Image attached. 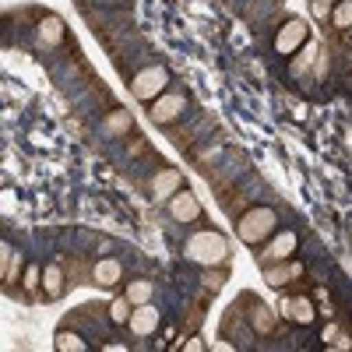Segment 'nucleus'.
<instances>
[{
	"mask_svg": "<svg viewBox=\"0 0 352 352\" xmlns=\"http://www.w3.org/2000/svg\"><path fill=\"white\" fill-rule=\"evenodd\" d=\"M184 254L194 264H201V268H219V264H226V257H229V240L215 229H197L194 236H187Z\"/></svg>",
	"mask_w": 352,
	"mask_h": 352,
	"instance_id": "f257e3e1",
	"label": "nucleus"
},
{
	"mask_svg": "<svg viewBox=\"0 0 352 352\" xmlns=\"http://www.w3.org/2000/svg\"><path fill=\"white\" fill-rule=\"evenodd\" d=\"M275 226H278V215H275L272 208H250V212L240 215L236 232H240V240H243V243L257 247V243H264V240L272 236Z\"/></svg>",
	"mask_w": 352,
	"mask_h": 352,
	"instance_id": "f03ea898",
	"label": "nucleus"
},
{
	"mask_svg": "<svg viewBox=\"0 0 352 352\" xmlns=\"http://www.w3.org/2000/svg\"><path fill=\"white\" fill-rule=\"evenodd\" d=\"M169 85V71L166 67H144L134 81H131V92L138 102H155Z\"/></svg>",
	"mask_w": 352,
	"mask_h": 352,
	"instance_id": "7ed1b4c3",
	"label": "nucleus"
},
{
	"mask_svg": "<svg viewBox=\"0 0 352 352\" xmlns=\"http://www.w3.org/2000/svg\"><path fill=\"white\" fill-rule=\"evenodd\" d=\"M307 39H310V28H307V21L292 18V21H285V25L278 28V36H275V50L289 56V53L303 50V46H307Z\"/></svg>",
	"mask_w": 352,
	"mask_h": 352,
	"instance_id": "20e7f679",
	"label": "nucleus"
},
{
	"mask_svg": "<svg viewBox=\"0 0 352 352\" xmlns=\"http://www.w3.org/2000/svg\"><path fill=\"white\" fill-rule=\"evenodd\" d=\"M152 109H148V116L159 124V127H166V124H173L176 116H184V109H187V99L180 96V92H162L155 102H148Z\"/></svg>",
	"mask_w": 352,
	"mask_h": 352,
	"instance_id": "39448f33",
	"label": "nucleus"
},
{
	"mask_svg": "<svg viewBox=\"0 0 352 352\" xmlns=\"http://www.w3.org/2000/svg\"><path fill=\"white\" fill-rule=\"evenodd\" d=\"M296 247H300L296 232L282 229V232H275V236L268 240V247L261 250V264H278V261H289L292 254H296Z\"/></svg>",
	"mask_w": 352,
	"mask_h": 352,
	"instance_id": "423d86ee",
	"label": "nucleus"
},
{
	"mask_svg": "<svg viewBox=\"0 0 352 352\" xmlns=\"http://www.w3.org/2000/svg\"><path fill=\"white\" fill-rule=\"evenodd\" d=\"M169 215L176 219V222H184V226H190V222H197L201 219V201L194 197V190H176L173 197H169Z\"/></svg>",
	"mask_w": 352,
	"mask_h": 352,
	"instance_id": "0eeeda50",
	"label": "nucleus"
},
{
	"mask_svg": "<svg viewBox=\"0 0 352 352\" xmlns=\"http://www.w3.org/2000/svg\"><path fill=\"white\" fill-rule=\"evenodd\" d=\"M127 328H131L134 338H148V335H155V328H159V310H155L152 303L134 307V314H131V320H127Z\"/></svg>",
	"mask_w": 352,
	"mask_h": 352,
	"instance_id": "6e6552de",
	"label": "nucleus"
},
{
	"mask_svg": "<svg viewBox=\"0 0 352 352\" xmlns=\"http://www.w3.org/2000/svg\"><path fill=\"white\" fill-rule=\"evenodd\" d=\"M278 310H282L285 320H292V324H310V320L317 317V310H314V303L307 296H282Z\"/></svg>",
	"mask_w": 352,
	"mask_h": 352,
	"instance_id": "1a4fd4ad",
	"label": "nucleus"
},
{
	"mask_svg": "<svg viewBox=\"0 0 352 352\" xmlns=\"http://www.w3.org/2000/svg\"><path fill=\"white\" fill-rule=\"evenodd\" d=\"M303 275V264L300 261H278V264H264V278H268V285H275V289H282V285H289V282H296Z\"/></svg>",
	"mask_w": 352,
	"mask_h": 352,
	"instance_id": "9d476101",
	"label": "nucleus"
},
{
	"mask_svg": "<svg viewBox=\"0 0 352 352\" xmlns=\"http://www.w3.org/2000/svg\"><path fill=\"white\" fill-rule=\"evenodd\" d=\"M120 275H124V268H120L116 257H102V261L92 264V282L102 285V289H113L116 282H120Z\"/></svg>",
	"mask_w": 352,
	"mask_h": 352,
	"instance_id": "9b49d317",
	"label": "nucleus"
},
{
	"mask_svg": "<svg viewBox=\"0 0 352 352\" xmlns=\"http://www.w3.org/2000/svg\"><path fill=\"white\" fill-rule=\"evenodd\" d=\"M39 46L43 50H53V46H60V39H64V21L56 18V14H46L43 21H39Z\"/></svg>",
	"mask_w": 352,
	"mask_h": 352,
	"instance_id": "f8f14e48",
	"label": "nucleus"
},
{
	"mask_svg": "<svg viewBox=\"0 0 352 352\" xmlns=\"http://www.w3.org/2000/svg\"><path fill=\"white\" fill-rule=\"evenodd\" d=\"M64 289H67L64 268H60V264H46V268H43V292H46V300H60Z\"/></svg>",
	"mask_w": 352,
	"mask_h": 352,
	"instance_id": "ddd939ff",
	"label": "nucleus"
},
{
	"mask_svg": "<svg viewBox=\"0 0 352 352\" xmlns=\"http://www.w3.org/2000/svg\"><path fill=\"white\" fill-rule=\"evenodd\" d=\"M180 173L176 169H162V173H155V180H152V194H155V201H169L176 190H180Z\"/></svg>",
	"mask_w": 352,
	"mask_h": 352,
	"instance_id": "4468645a",
	"label": "nucleus"
},
{
	"mask_svg": "<svg viewBox=\"0 0 352 352\" xmlns=\"http://www.w3.org/2000/svg\"><path fill=\"white\" fill-rule=\"evenodd\" d=\"M247 314H250V328H254L257 335H272V331H275V310H272V307L254 303V310H247Z\"/></svg>",
	"mask_w": 352,
	"mask_h": 352,
	"instance_id": "2eb2a0df",
	"label": "nucleus"
},
{
	"mask_svg": "<svg viewBox=\"0 0 352 352\" xmlns=\"http://www.w3.org/2000/svg\"><path fill=\"white\" fill-rule=\"evenodd\" d=\"M131 127H134L131 113H127V109H113V113L106 116V124H102V134H106V138H120V134H127Z\"/></svg>",
	"mask_w": 352,
	"mask_h": 352,
	"instance_id": "dca6fc26",
	"label": "nucleus"
},
{
	"mask_svg": "<svg viewBox=\"0 0 352 352\" xmlns=\"http://www.w3.org/2000/svg\"><path fill=\"white\" fill-rule=\"evenodd\" d=\"M53 349H56V352H85V349H88V342H85L78 331L60 328V331L53 335Z\"/></svg>",
	"mask_w": 352,
	"mask_h": 352,
	"instance_id": "f3484780",
	"label": "nucleus"
},
{
	"mask_svg": "<svg viewBox=\"0 0 352 352\" xmlns=\"http://www.w3.org/2000/svg\"><path fill=\"white\" fill-rule=\"evenodd\" d=\"M152 292H155V282H148V278H134V282H127V300H131L134 307L152 303Z\"/></svg>",
	"mask_w": 352,
	"mask_h": 352,
	"instance_id": "a211bd4d",
	"label": "nucleus"
},
{
	"mask_svg": "<svg viewBox=\"0 0 352 352\" xmlns=\"http://www.w3.org/2000/svg\"><path fill=\"white\" fill-rule=\"evenodd\" d=\"M317 64V46L307 39V46L303 50H296V60H292V74H296V78H303L310 67Z\"/></svg>",
	"mask_w": 352,
	"mask_h": 352,
	"instance_id": "6ab92c4d",
	"label": "nucleus"
},
{
	"mask_svg": "<svg viewBox=\"0 0 352 352\" xmlns=\"http://www.w3.org/2000/svg\"><path fill=\"white\" fill-rule=\"evenodd\" d=\"M131 314H134V303L127 300V292H124V296H116V300L109 303V320H113V324H127Z\"/></svg>",
	"mask_w": 352,
	"mask_h": 352,
	"instance_id": "aec40b11",
	"label": "nucleus"
},
{
	"mask_svg": "<svg viewBox=\"0 0 352 352\" xmlns=\"http://www.w3.org/2000/svg\"><path fill=\"white\" fill-rule=\"evenodd\" d=\"M335 28H352V0H338L335 11H331Z\"/></svg>",
	"mask_w": 352,
	"mask_h": 352,
	"instance_id": "412c9836",
	"label": "nucleus"
},
{
	"mask_svg": "<svg viewBox=\"0 0 352 352\" xmlns=\"http://www.w3.org/2000/svg\"><path fill=\"white\" fill-rule=\"evenodd\" d=\"M201 282H204V289H208L212 296H215V292L222 289V282H226V272H219V268L212 272V268H208V272H204V278H201Z\"/></svg>",
	"mask_w": 352,
	"mask_h": 352,
	"instance_id": "4be33fe9",
	"label": "nucleus"
},
{
	"mask_svg": "<svg viewBox=\"0 0 352 352\" xmlns=\"http://www.w3.org/2000/svg\"><path fill=\"white\" fill-rule=\"evenodd\" d=\"M18 272H21V254H14V257L8 261V268L0 272V278H4V282L11 285V282H18Z\"/></svg>",
	"mask_w": 352,
	"mask_h": 352,
	"instance_id": "5701e85b",
	"label": "nucleus"
},
{
	"mask_svg": "<svg viewBox=\"0 0 352 352\" xmlns=\"http://www.w3.org/2000/svg\"><path fill=\"white\" fill-rule=\"evenodd\" d=\"M39 285H43V272H39L36 264H32V268L25 272V289H28V292H36Z\"/></svg>",
	"mask_w": 352,
	"mask_h": 352,
	"instance_id": "b1692460",
	"label": "nucleus"
},
{
	"mask_svg": "<svg viewBox=\"0 0 352 352\" xmlns=\"http://www.w3.org/2000/svg\"><path fill=\"white\" fill-rule=\"evenodd\" d=\"M310 11H314V18H331V4H324V0H310Z\"/></svg>",
	"mask_w": 352,
	"mask_h": 352,
	"instance_id": "393cba45",
	"label": "nucleus"
},
{
	"mask_svg": "<svg viewBox=\"0 0 352 352\" xmlns=\"http://www.w3.org/2000/svg\"><path fill=\"white\" fill-rule=\"evenodd\" d=\"M184 349H187V352H204L208 345H204V338H197V335H194V338H187V342H184Z\"/></svg>",
	"mask_w": 352,
	"mask_h": 352,
	"instance_id": "a878e982",
	"label": "nucleus"
},
{
	"mask_svg": "<svg viewBox=\"0 0 352 352\" xmlns=\"http://www.w3.org/2000/svg\"><path fill=\"white\" fill-rule=\"evenodd\" d=\"M324 4H331V8H335V4H338V0H324Z\"/></svg>",
	"mask_w": 352,
	"mask_h": 352,
	"instance_id": "bb28decb",
	"label": "nucleus"
}]
</instances>
